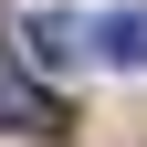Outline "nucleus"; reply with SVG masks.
<instances>
[{"label":"nucleus","instance_id":"obj_1","mask_svg":"<svg viewBox=\"0 0 147 147\" xmlns=\"http://www.w3.org/2000/svg\"><path fill=\"white\" fill-rule=\"evenodd\" d=\"M0 126L11 137H63V95H42L11 53H0Z\"/></svg>","mask_w":147,"mask_h":147},{"label":"nucleus","instance_id":"obj_2","mask_svg":"<svg viewBox=\"0 0 147 147\" xmlns=\"http://www.w3.org/2000/svg\"><path fill=\"white\" fill-rule=\"evenodd\" d=\"M21 53H32L42 74H63V63L95 53V21H74V11H32V21H21Z\"/></svg>","mask_w":147,"mask_h":147},{"label":"nucleus","instance_id":"obj_3","mask_svg":"<svg viewBox=\"0 0 147 147\" xmlns=\"http://www.w3.org/2000/svg\"><path fill=\"white\" fill-rule=\"evenodd\" d=\"M95 53L126 63V74H147V0H137V11H105V21H95Z\"/></svg>","mask_w":147,"mask_h":147}]
</instances>
